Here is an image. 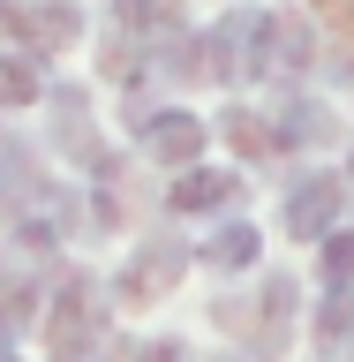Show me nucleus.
<instances>
[{"mask_svg":"<svg viewBox=\"0 0 354 362\" xmlns=\"http://www.w3.org/2000/svg\"><path fill=\"white\" fill-rule=\"evenodd\" d=\"M226 197H234V181H226V174H189V189H174V204H189V211L226 204Z\"/></svg>","mask_w":354,"mask_h":362,"instance_id":"1","label":"nucleus"},{"mask_svg":"<svg viewBox=\"0 0 354 362\" xmlns=\"http://www.w3.org/2000/svg\"><path fill=\"white\" fill-rule=\"evenodd\" d=\"M324 211H332V189H309V197H294V204H287V219L302 226V234H317V226H324Z\"/></svg>","mask_w":354,"mask_h":362,"instance_id":"2","label":"nucleus"},{"mask_svg":"<svg viewBox=\"0 0 354 362\" xmlns=\"http://www.w3.org/2000/svg\"><path fill=\"white\" fill-rule=\"evenodd\" d=\"M249 257H256V234H219V264H249Z\"/></svg>","mask_w":354,"mask_h":362,"instance_id":"3","label":"nucleus"}]
</instances>
